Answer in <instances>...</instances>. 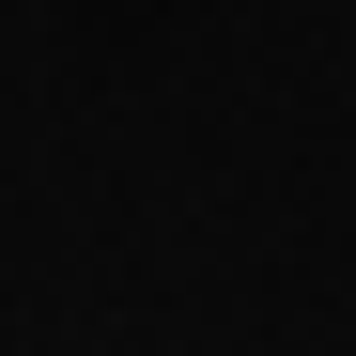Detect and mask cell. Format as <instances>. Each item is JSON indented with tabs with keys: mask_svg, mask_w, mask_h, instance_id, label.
Masks as SVG:
<instances>
[]
</instances>
